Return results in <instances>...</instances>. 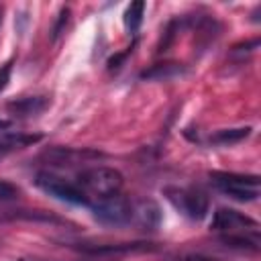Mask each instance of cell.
<instances>
[{"instance_id":"6da1fadb","label":"cell","mask_w":261,"mask_h":261,"mask_svg":"<svg viewBox=\"0 0 261 261\" xmlns=\"http://www.w3.org/2000/svg\"><path fill=\"white\" fill-rule=\"evenodd\" d=\"M84 194L90 198V202H98L102 198H108V196H114V194H120L122 190V184H124V177L118 169L114 167H106V165H96V167H88L84 169L80 175H77V181H75Z\"/></svg>"},{"instance_id":"7a4b0ae2","label":"cell","mask_w":261,"mask_h":261,"mask_svg":"<svg viewBox=\"0 0 261 261\" xmlns=\"http://www.w3.org/2000/svg\"><path fill=\"white\" fill-rule=\"evenodd\" d=\"M212 186L224 196L239 202H255L259 198V175H245L232 171H210Z\"/></svg>"},{"instance_id":"3957f363","label":"cell","mask_w":261,"mask_h":261,"mask_svg":"<svg viewBox=\"0 0 261 261\" xmlns=\"http://www.w3.org/2000/svg\"><path fill=\"white\" fill-rule=\"evenodd\" d=\"M35 186L41 192L53 196L55 200H61V202H67L73 206H92L90 198L84 194V190L75 181H69L51 171H39L35 175Z\"/></svg>"},{"instance_id":"277c9868","label":"cell","mask_w":261,"mask_h":261,"mask_svg":"<svg viewBox=\"0 0 261 261\" xmlns=\"http://www.w3.org/2000/svg\"><path fill=\"white\" fill-rule=\"evenodd\" d=\"M163 194L169 204L190 220H202L208 214L210 200L198 188H165Z\"/></svg>"},{"instance_id":"5b68a950","label":"cell","mask_w":261,"mask_h":261,"mask_svg":"<svg viewBox=\"0 0 261 261\" xmlns=\"http://www.w3.org/2000/svg\"><path fill=\"white\" fill-rule=\"evenodd\" d=\"M210 230L218 232L220 237H239V234H259V222L239 210L232 208H218L212 214Z\"/></svg>"},{"instance_id":"8992f818","label":"cell","mask_w":261,"mask_h":261,"mask_svg":"<svg viewBox=\"0 0 261 261\" xmlns=\"http://www.w3.org/2000/svg\"><path fill=\"white\" fill-rule=\"evenodd\" d=\"M90 208H92L94 218L102 224H108V226H124L133 220V214H135L133 204L122 194L102 198V200L94 202Z\"/></svg>"},{"instance_id":"52a82bcc","label":"cell","mask_w":261,"mask_h":261,"mask_svg":"<svg viewBox=\"0 0 261 261\" xmlns=\"http://www.w3.org/2000/svg\"><path fill=\"white\" fill-rule=\"evenodd\" d=\"M82 253L88 255H124V253H145V251H155L157 247L153 243H110V245H82L77 247Z\"/></svg>"},{"instance_id":"ba28073f","label":"cell","mask_w":261,"mask_h":261,"mask_svg":"<svg viewBox=\"0 0 261 261\" xmlns=\"http://www.w3.org/2000/svg\"><path fill=\"white\" fill-rule=\"evenodd\" d=\"M49 106V100L43 96H29V98H20L16 102H10L6 108L10 114L18 116V118H31L41 114L45 108Z\"/></svg>"},{"instance_id":"9c48e42d","label":"cell","mask_w":261,"mask_h":261,"mask_svg":"<svg viewBox=\"0 0 261 261\" xmlns=\"http://www.w3.org/2000/svg\"><path fill=\"white\" fill-rule=\"evenodd\" d=\"M143 16H145V2H130L122 14V20H124V27L128 29V33H137L141 22H143Z\"/></svg>"},{"instance_id":"30bf717a","label":"cell","mask_w":261,"mask_h":261,"mask_svg":"<svg viewBox=\"0 0 261 261\" xmlns=\"http://www.w3.org/2000/svg\"><path fill=\"white\" fill-rule=\"evenodd\" d=\"M251 133V126H241V128H224V130H218L212 141L218 143V145H232V143H239L243 141L245 137H249Z\"/></svg>"},{"instance_id":"8fae6325","label":"cell","mask_w":261,"mask_h":261,"mask_svg":"<svg viewBox=\"0 0 261 261\" xmlns=\"http://www.w3.org/2000/svg\"><path fill=\"white\" fill-rule=\"evenodd\" d=\"M18 194H20V190H18L14 184H10V181H6V179H0V202L16 200Z\"/></svg>"},{"instance_id":"7c38bea8","label":"cell","mask_w":261,"mask_h":261,"mask_svg":"<svg viewBox=\"0 0 261 261\" xmlns=\"http://www.w3.org/2000/svg\"><path fill=\"white\" fill-rule=\"evenodd\" d=\"M10 69H12V61L4 63V67L0 69V90H4V86H6L8 77H10Z\"/></svg>"},{"instance_id":"4fadbf2b","label":"cell","mask_w":261,"mask_h":261,"mask_svg":"<svg viewBox=\"0 0 261 261\" xmlns=\"http://www.w3.org/2000/svg\"><path fill=\"white\" fill-rule=\"evenodd\" d=\"M67 14H69V10H67V8H63V10H61V14H59V20H57V24H55V29H53V37H57V35L61 33V29H63V22H67Z\"/></svg>"},{"instance_id":"5bb4252c","label":"cell","mask_w":261,"mask_h":261,"mask_svg":"<svg viewBox=\"0 0 261 261\" xmlns=\"http://www.w3.org/2000/svg\"><path fill=\"white\" fill-rule=\"evenodd\" d=\"M2 12H4V8L0 6V27H2Z\"/></svg>"}]
</instances>
